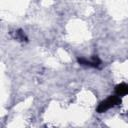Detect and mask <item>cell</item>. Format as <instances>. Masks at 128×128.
<instances>
[{
    "mask_svg": "<svg viewBox=\"0 0 128 128\" xmlns=\"http://www.w3.org/2000/svg\"><path fill=\"white\" fill-rule=\"evenodd\" d=\"M120 101H121V100H120V98H119L118 95H117V96H110V97H108L107 99H105L104 101H102V102L99 104L97 110H98V112H100V113L105 112L106 110H108V109H110L111 107H113V106L117 105L118 103H120Z\"/></svg>",
    "mask_w": 128,
    "mask_h": 128,
    "instance_id": "1",
    "label": "cell"
},
{
    "mask_svg": "<svg viewBox=\"0 0 128 128\" xmlns=\"http://www.w3.org/2000/svg\"><path fill=\"white\" fill-rule=\"evenodd\" d=\"M78 62L81 65H87V66H92V67H98L99 64L101 63V61L96 56L92 57V59H90V60L85 59V58H79L78 59Z\"/></svg>",
    "mask_w": 128,
    "mask_h": 128,
    "instance_id": "2",
    "label": "cell"
},
{
    "mask_svg": "<svg viewBox=\"0 0 128 128\" xmlns=\"http://www.w3.org/2000/svg\"><path fill=\"white\" fill-rule=\"evenodd\" d=\"M115 91H116V93H117L118 96L127 95L128 94V85L127 84H120V85L116 86Z\"/></svg>",
    "mask_w": 128,
    "mask_h": 128,
    "instance_id": "3",
    "label": "cell"
}]
</instances>
